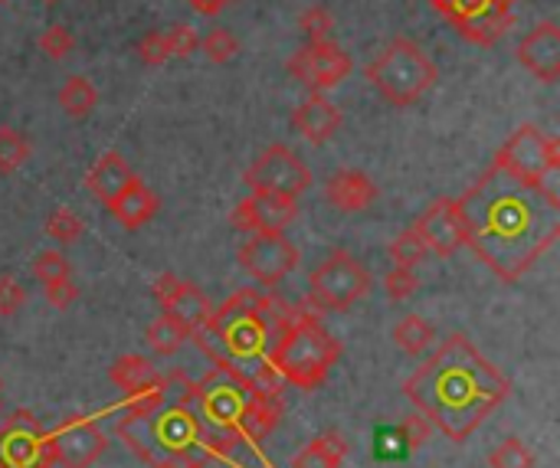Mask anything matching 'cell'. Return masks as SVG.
Instances as JSON below:
<instances>
[{
	"label": "cell",
	"instance_id": "obj_19",
	"mask_svg": "<svg viewBox=\"0 0 560 468\" xmlns=\"http://www.w3.org/2000/svg\"><path fill=\"white\" fill-rule=\"evenodd\" d=\"M518 62L538 79V82H558L560 79V26L555 20H541L525 39L518 43Z\"/></svg>",
	"mask_w": 560,
	"mask_h": 468
},
{
	"label": "cell",
	"instance_id": "obj_43",
	"mask_svg": "<svg viewBox=\"0 0 560 468\" xmlns=\"http://www.w3.org/2000/svg\"><path fill=\"white\" fill-rule=\"evenodd\" d=\"M233 0H187V7L190 10H197V13H203V16H217L220 10H226Z\"/></svg>",
	"mask_w": 560,
	"mask_h": 468
},
{
	"label": "cell",
	"instance_id": "obj_27",
	"mask_svg": "<svg viewBox=\"0 0 560 468\" xmlns=\"http://www.w3.org/2000/svg\"><path fill=\"white\" fill-rule=\"evenodd\" d=\"M433 341H436V331H433V325L423 315H404L394 325V344H397V351H404L410 358L427 354Z\"/></svg>",
	"mask_w": 560,
	"mask_h": 468
},
{
	"label": "cell",
	"instance_id": "obj_15",
	"mask_svg": "<svg viewBox=\"0 0 560 468\" xmlns=\"http://www.w3.org/2000/svg\"><path fill=\"white\" fill-rule=\"evenodd\" d=\"M108 440L95 426L92 417H66L56 423L49 433V449H52V466L59 468H89L95 466L105 453Z\"/></svg>",
	"mask_w": 560,
	"mask_h": 468
},
{
	"label": "cell",
	"instance_id": "obj_10",
	"mask_svg": "<svg viewBox=\"0 0 560 468\" xmlns=\"http://www.w3.org/2000/svg\"><path fill=\"white\" fill-rule=\"evenodd\" d=\"M436 13L450 20V26L479 46H492L515 20V0H430Z\"/></svg>",
	"mask_w": 560,
	"mask_h": 468
},
{
	"label": "cell",
	"instance_id": "obj_9",
	"mask_svg": "<svg viewBox=\"0 0 560 468\" xmlns=\"http://www.w3.org/2000/svg\"><path fill=\"white\" fill-rule=\"evenodd\" d=\"M492 164L532 184H555L560 171V141L545 134L538 125H522L499 148Z\"/></svg>",
	"mask_w": 560,
	"mask_h": 468
},
{
	"label": "cell",
	"instance_id": "obj_14",
	"mask_svg": "<svg viewBox=\"0 0 560 468\" xmlns=\"http://www.w3.org/2000/svg\"><path fill=\"white\" fill-rule=\"evenodd\" d=\"M354 62L351 56L335 43V39H315L305 43L292 52L289 59V72L292 79H299L302 85H308L312 92H325L341 85L351 75Z\"/></svg>",
	"mask_w": 560,
	"mask_h": 468
},
{
	"label": "cell",
	"instance_id": "obj_1",
	"mask_svg": "<svg viewBox=\"0 0 560 468\" xmlns=\"http://www.w3.org/2000/svg\"><path fill=\"white\" fill-rule=\"evenodd\" d=\"M466 246L502 279L518 282L560 236V194L489 167L459 200Z\"/></svg>",
	"mask_w": 560,
	"mask_h": 468
},
{
	"label": "cell",
	"instance_id": "obj_4",
	"mask_svg": "<svg viewBox=\"0 0 560 468\" xmlns=\"http://www.w3.org/2000/svg\"><path fill=\"white\" fill-rule=\"evenodd\" d=\"M115 436L148 468H207L203 423L184 403L158 407L148 417H121Z\"/></svg>",
	"mask_w": 560,
	"mask_h": 468
},
{
	"label": "cell",
	"instance_id": "obj_37",
	"mask_svg": "<svg viewBox=\"0 0 560 468\" xmlns=\"http://www.w3.org/2000/svg\"><path fill=\"white\" fill-rule=\"evenodd\" d=\"M39 49L49 56V59H66L72 49H75V36L69 26L62 23H49L43 33H39Z\"/></svg>",
	"mask_w": 560,
	"mask_h": 468
},
{
	"label": "cell",
	"instance_id": "obj_28",
	"mask_svg": "<svg viewBox=\"0 0 560 468\" xmlns=\"http://www.w3.org/2000/svg\"><path fill=\"white\" fill-rule=\"evenodd\" d=\"M56 98H59V108L69 118H85L98 105V92H95V85L85 75H69Z\"/></svg>",
	"mask_w": 560,
	"mask_h": 468
},
{
	"label": "cell",
	"instance_id": "obj_39",
	"mask_svg": "<svg viewBox=\"0 0 560 468\" xmlns=\"http://www.w3.org/2000/svg\"><path fill=\"white\" fill-rule=\"evenodd\" d=\"M164 39H167V52H171V56H177V59H187V56L200 46L197 30H194V26H187V23H174V26H167V30H164Z\"/></svg>",
	"mask_w": 560,
	"mask_h": 468
},
{
	"label": "cell",
	"instance_id": "obj_26",
	"mask_svg": "<svg viewBox=\"0 0 560 468\" xmlns=\"http://www.w3.org/2000/svg\"><path fill=\"white\" fill-rule=\"evenodd\" d=\"M158 377H161V374L154 371V364H151L148 358H141V354H125V358H118V361L108 367V381H112L118 390H125V394L148 387V384H154Z\"/></svg>",
	"mask_w": 560,
	"mask_h": 468
},
{
	"label": "cell",
	"instance_id": "obj_5",
	"mask_svg": "<svg viewBox=\"0 0 560 468\" xmlns=\"http://www.w3.org/2000/svg\"><path fill=\"white\" fill-rule=\"evenodd\" d=\"M341 358V341L322 325L312 305H295L269 348V367L299 390H318Z\"/></svg>",
	"mask_w": 560,
	"mask_h": 468
},
{
	"label": "cell",
	"instance_id": "obj_20",
	"mask_svg": "<svg viewBox=\"0 0 560 468\" xmlns=\"http://www.w3.org/2000/svg\"><path fill=\"white\" fill-rule=\"evenodd\" d=\"M433 426L427 417L413 413V417H404L400 423L394 426H384L374 433V459L381 463H400V459H410L413 453H420L430 440Z\"/></svg>",
	"mask_w": 560,
	"mask_h": 468
},
{
	"label": "cell",
	"instance_id": "obj_6",
	"mask_svg": "<svg viewBox=\"0 0 560 468\" xmlns=\"http://www.w3.org/2000/svg\"><path fill=\"white\" fill-rule=\"evenodd\" d=\"M364 75L390 105L407 108L436 85L440 69L420 43L397 36L364 66Z\"/></svg>",
	"mask_w": 560,
	"mask_h": 468
},
{
	"label": "cell",
	"instance_id": "obj_16",
	"mask_svg": "<svg viewBox=\"0 0 560 468\" xmlns=\"http://www.w3.org/2000/svg\"><path fill=\"white\" fill-rule=\"evenodd\" d=\"M154 299H158L164 315H171L180 328H187L190 338H194V331L203 328V321L213 312L210 299L194 282H184L174 272H164V276L154 279Z\"/></svg>",
	"mask_w": 560,
	"mask_h": 468
},
{
	"label": "cell",
	"instance_id": "obj_21",
	"mask_svg": "<svg viewBox=\"0 0 560 468\" xmlns=\"http://www.w3.org/2000/svg\"><path fill=\"white\" fill-rule=\"evenodd\" d=\"M341 121H345V115H341V108L335 105V102H328L325 98V92H312L295 112H292V125H295V131L305 138V141H312V144H325V141H331L338 131H341Z\"/></svg>",
	"mask_w": 560,
	"mask_h": 468
},
{
	"label": "cell",
	"instance_id": "obj_38",
	"mask_svg": "<svg viewBox=\"0 0 560 468\" xmlns=\"http://www.w3.org/2000/svg\"><path fill=\"white\" fill-rule=\"evenodd\" d=\"M135 52L144 66H164L167 62V39H164V30H148L138 43H135Z\"/></svg>",
	"mask_w": 560,
	"mask_h": 468
},
{
	"label": "cell",
	"instance_id": "obj_40",
	"mask_svg": "<svg viewBox=\"0 0 560 468\" xmlns=\"http://www.w3.org/2000/svg\"><path fill=\"white\" fill-rule=\"evenodd\" d=\"M384 289H387L390 302H404V299L417 295L420 279H417V272H413V269H397V266H394V269L387 272V279H384Z\"/></svg>",
	"mask_w": 560,
	"mask_h": 468
},
{
	"label": "cell",
	"instance_id": "obj_12",
	"mask_svg": "<svg viewBox=\"0 0 560 468\" xmlns=\"http://www.w3.org/2000/svg\"><path fill=\"white\" fill-rule=\"evenodd\" d=\"M299 266V246L282 236V230L272 233H249V239L240 246V269L259 282L262 289H279Z\"/></svg>",
	"mask_w": 560,
	"mask_h": 468
},
{
	"label": "cell",
	"instance_id": "obj_35",
	"mask_svg": "<svg viewBox=\"0 0 560 468\" xmlns=\"http://www.w3.org/2000/svg\"><path fill=\"white\" fill-rule=\"evenodd\" d=\"M30 272H33V279H39L43 285L59 282V279H72V266H69V262H66V256H62V253H56V249L39 253V256L33 259Z\"/></svg>",
	"mask_w": 560,
	"mask_h": 468
},
{
	"label": "cell",
	"instance_id": "obj_11",
	"mask_svg": "<svg viewBox=\"0 0 560 468\" xmlns=\"http://www.w3.org/2000/svg\"><path fill=\"white\" fill-rule=\"evenodd\" d=\"M243 180L249 184L253 194H276V197L299 200L312 187V171L292 148L272 144L249 164Z\"/></svg>",
	"mask_w": 560,
	"mask_h": 468
},
{
	"label": "cell",
	"instance_id": "obj_44",
	"mask_svg": "<svg viewBox=\"0 0 560 468\" xmlns=\"http://www.w3.org/2000/svg\"><path fill=\"white\" fill-rule=\"evenodd\" d=\"M46 3H59V0H46Z\"/></svg>",
	"mask_w": 560,
	"mask_h": 468
},
{
	"label": "cell",
	"instance_id": "obj_25",
	"mask_svg": "<svg viewBox=\"0 0 560 468\" xmlns=\"http://www.w3.org/2000/svg\"><path fill=\"white\" fill-rule=\"evenodd\" d=\"M348 459V440L338 430L315 436L295 459L292 468H341Z\"/></svg>",
	"mask_w": 560,
	"mask_h": 468
},
{
	"label": "cell",
	"instance_id": "obj_22",
	"mask_svg": "<svg viewBox=\"0 0 560 468\" xmlns=\"http://www.w3.org/2000/svg\"><path fill=\"white\" fill-rule=\"evenodd\" d=\"M325 200L341 213H361L377 200V184L354 167H341L325 180Z\"/></svg>",
	"mask_w": 560,
	"mask_h": 468
},
{
	"label": "cell",
	"instance_id": "obj_32",
	"mask_svg": "<svg viewBox=\"0 0 560 468\" xmlns=\"http://www.w3.org/2000/svg\"><path fill=\"white\" fill-rule=\"evenodd\" d=\"M427 243L417 236V230L410 226V230H404L394 243H390V262L397 266V269H417L423 259H427Z\"/></svg>",
	"mask_w": 560,
	"mask_h": 468
},
{
	"label": "cell",
	"instance_id": "obj_3",
	"mask_svg": "<svg viewBox=\"0 0 560 468\" xmlns=\"http://www.w3.org/2000/svg\"><path fill=\"white\" fill-rule=\"evenodd\" d=\"M292 305H285L272 289H243L210 312L200 331H194L197 348L217 364L240 374L256 394L282 397V377L269 367V348Z\"/></svg>",
	"mask_w": 560,
	"mask_h": 468
},
{
	"label": "cell",
	"instance_id": "obj_30",
	"mask_svg": "<svg viewBox=\"0 0 560 468\" xmlns=\"http://www.w3.org/2000/svg\"><path fill=\"white\" fill-rule=\"evenodd\" d=\"M33 154L30 138L20 128H0V174L20 171Z\"/></svg>",
	"mask_w": 560,
	"mask_h": 468
},
{
	"label": "cell",
	"instance_id": "obj_31",
	"mask_svg": "<svg viewBox=\"0 0 560 468\" xmlns=\"http://www.w3.org/2000/svg\"><path fill=\"white\" fill-rule=\"evenodd\" d=\"M489 468H535V453L522 436H509L489 453Z\"/></svg>",
	"mask_w": 560,
	"mask_h": 468
},
{
	"label": "cell",
	"instance_id": "obj_29",
	"mask_svg": "<svg viewBox=\"0 0 560 468\" xmlns=\"http://www.w3.org/2000/svg\"><path fill=\"white\" fill-rule=\"evenodd\" d=\"M187 328H180L171 315H158L151 325H148V331H144V341H148V348L154 351V354H161V358H171V354H177L184 344H187Z\"/></svg>",
	"mask_w": 560,
	"mask_h": 468
},
{
	"label": "cell",
	"instance_id": "obj_8",
	"mask_svg": "<svg viewBox=\"0 0 560 468\" xmlns=\"http://www.w3.org/2000/svg\"><path fill=\"white\" fill-rule=\"evenodd\" d=\"M368 292H371V272L348 249L328 253L308 276V305L315 312H348Z\"/></svg>",
	"mask_w": 560,
	"mask_h": 468
},
{
	"label": "cell",
	"instance_id": "obj_33",
	"mask_svg": "<svg viewBox=\"0 0 560 468\" xmlns=\"http://www.w3.org/2000/svg\"><path fill=\"white\" fill-rule=\"evenodd\" d=\"M43 230H46L49 239H56V243H62V246H72V243L82 236V220H79L69 207H59V210H52V213L46 217Z\"/></svg>",
	"mask_w": 560,
	"mask_h": 468
},
{
	"label": "cell",
	"instance_id": "obj_18",
	"mask_svg": "<svg viewBox=\"0 0 560 468\" xmlns=\"http://www.w3.org/2000/svg\"><path fill=\"white\" fill-rule=\"evenodd\" d=\"M295 217H299V200L276 197V194H253L236 203L233 226L240 233H272V230H285Z\"/></svg>",
	"mask_w": 560,
	"mask_h": 468
},
{
	"label": "cell",
	"instance_id": "obj_34",
	"mask_svg": "<svg viewBox=\"0 0 560 468\" xmlns=\"http://www.w3.org/2000/svg\"><path fill=\"white\" fill-rule=\"evenodd\" d=\"M200 49L207 52V59L210 62H230V59H236V52H240V39L226 30V26H217V30H210L203 39H200Z\"/></svg>",
	"mask_w": 560,
	"mask_h": 468
},
{
	"label": "cell",
	"instance_id": "obj_23",
	"mask_svg": "<svg viewBox=\"0 0 560 468\" xmlns=\"http://www.w3.org/2000/svg\"><path fill=\"white\" fill-rule=\"evenodd\" d=\"M108 207V213L125 226V230H141V226H148L154 217H158V197H154V190L148 187V184H141L138 177H131L128 184H125V190L112 200V203H105Z\"/></svg>",
	"mask_w": 560,
	"mask_h": 468
},
{
	"label": "cell",
	"instance_id": "obj_45",
	"mask_svg": "<svg viewBox=\"0 0 560 468\" xmlns=\"http://www.w3.org/2000/svg\"><path fill=\"white\" fill-rule=\"evenodd\" d=\"M0 3H3V0H0Z\"/></svg>",
	"mask_w": 560,
	"mask_h": 468
},
{
	"label": "cell",
	"instance_id": "obj_17",
	"mask_svg": "<svg viewBox=\"0 0 560 468\" xmlns=\"http://www.w3.org/2000/svg\"><path fill=\"white\" fill-rule=\"evenodd\" d=\"M413 230H417V236L427 243V249L436 253V256H443V259L456 256V253L466 246L463 217H459V210H456V200H450V197L433 200V203L420 213V220L413 223Z\"/></svg>",
	"mask_w": 560,
	"mask_h": 468
},
{
	"label": "cell",
	"instance_id": "obj_2",
	"mask_svg": "<svg viewBox=\"0 0 560 468\" xmlns=\"http://www.w3.org/2000/svg\"><path fill=\"white\" fill-rule=\"evenodd\" d=\"M404 394L433 430L453 443H466L509 400L512 384L466 335H450L410 374Z\"/></svg>",
	"mask_w": 560,
	"mask_h": 468
},
{
	"label": "cell",
	"instance_id": "obj_36",
	"mask_svg": "<svg viewBox=\"0 0 560 468\" xmlns=\"http://www.w3.org/2000/svg\"><path fill=\"white\" fill-rule=\"evenodd\" d=\"M299 30L308 36V43H315V39H331L335 16H331V10H328V7L315 3V7H308V10L299 16Z\"/></svg>",
	"mask_w": 560,
	"mask_h": 468
},
{
	"label": "cell",
	"instance_id": "obj_41",
	"mask_svg": "<svg viewBox=\"0 0 560 468\" xmlns=\"http://www.w3.org/2000/svg\"><path fill=\"white\" fill-rule=\"evenodd\" d=\"M26 302V289L13 276H0V318H13Z\"/></svg>",
	"mask_w": 560,
	"mask_h": 468
},
{
	"label": "cell",
	"instance_id": "obj_24",
	"mask_svg": "<svg viewBox=\"0 0 560 468\" xmlns=\"http://www.w3.org/2000/svg\"><path fill=\"white\" fill-rule=\"evenodd\" d=\"M131 177H135V174H131L128 161H125L118 151H108V154H102V157L95 161V167L85 174V187H89L102 203H112V200L125 190V184H128Z\"/></svg>",
	"mask_w": 560,
	"mask_h": 468
},
{
	"label": "cell",
	"instance_id": "obj_42",
	"mask_svg": "<svg viewBox=\"0 0 560 468\" xmlns=\"http://www.w3.org/2000/svg\"><path fill=\"white\" fill-rule=\"evenodd\" d=\"M43 292H46V302H49L52 308H59V312H66V308L79 299V289L72 285V279L49 282V285H43Z\"/></svg>",
	"mask_w": 560,
	"mask_h": 468
},
{
	"label": "cell",
	"instance_id": "obj_13",
	"mask_svg": "<svg viewBox=\"0 0 560 468\" xmlns=\"http://www.w3.org/2000/svg\"><path fill=\"white\" fill-rule=\"evenodd\" d=\"M0 468H52L49 433L30 410L10 413L0 426Z\"/></svg>",
	"mask_w": 560,
	"mask_h": 468
},
{
	"label": "cell",
	"instance_id": "obj_7",
	"mask_svg": "<svg viewBox=\"0 0 560 468\" xmlns=\"http://www.w3.org/2000/svg\"><path fill=\"white\" fill-rule=\"evenodd\" d=\"M253 394L256 390L240 374H233L226 367H213L197 384L190 381L184 407H190L200 417V423H207L213 433H233L236 436L240 420H243Z\"/></svg>",
	"mask_w": 560,
	"mask_h": 468
}]
</instances>
